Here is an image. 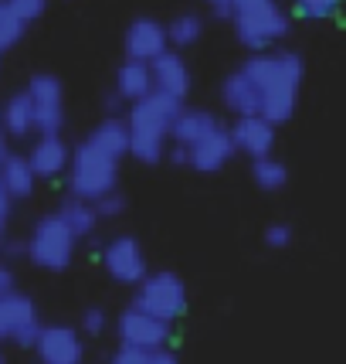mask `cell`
Returning <instances> with one entry per match:
<instances>
[{"instance_id":"6da1fadb","label":"cell","mask_w":346,"mask_h":364,"mask_svg":"<svg viewBox=\"0 0 346 364\" xmlns=\"http://www.w3.org/2000/svg\"><path fill=\"white\" fill-rule=\"evenodd\" d=\"M241 72L255 82L258 89V116H265L268 123H285L292 119V112L299 106L302 79H306V65L296 51H255L252 58H245Z\"/></svg>"},{"instance_id":"7a4b0ae2","label":"cell","mask_w":346,"mask_h":364,"mask_svg":"<svg viewBox=\"0 0 346 364\" xmlns=\"http://www.w3.org/2000/svg\"><path fill=\"white\" fill-rule=\"evenodd\" d=\"M180 99H173L167 92H150L129 102L126 106V129H129V157L153 167L160 160L167 157L170 150V127H173V116L180 112Z\"/></svg>"},{"instance_id":"3957f363","label":"cell","mask_w":346,"mask_h":364,"mask_svg":"<svg viewBox=\"0 0 346 364\" xmlns=\"http://www.w3.org/2000/svg\"><path fill=\"white\" fill-rule=\"evenodd\" d=\"M228 17L248 51H268L289 34V14L279 7V0H231Z\"/></svg>"},{"instance_id":"277c9868","label":"cell","mask_w":346,"mask_h":364,"mask_svg":"<svg viewBox=\"0 0 346 364\" xmlns=\"http://www.w3.org/2000/svg\"><path fill=\"white\" fill-rule=\"evenodd\" d=\"M65 171H68V191L75 198L95 201L106 191L116 188V181H119V160L109 157L106 150H99L95 143L82 140L75 146V154H68V167Z\"/></svg>"},{"instance_id":"5b68a950","label":"cell","mask_w":346,"mask_h":364,"mask_svg":"<svg viewBox=\"0 0 346 364\" xmlns=\"http://www.w3.org/2000/svg\"><path fill=\"white\" fill-rule=\"evenodd\" d=\"M75 245H79V238L72 235V232L62 225V218L51 211V215H45V218L34 222L31 235H28V242H24V255L31 259L38 269L62 272V269L72 266Z\"/></svg>"},{"instance_id":"8992f818","label":"cell","mask_w":346,"mask_h":364,"mask_svg":"<svg viewBox=\"0 0 346 364\" xmlns=\"http://www.w3.org/2000/svg\"><path fill=\"white\" fill-rule=\"evenodd\" d=\"M133 306H140L146 314H153V317L173 323L177 317H184V310H187V286H184V279L170 269L146 272L140 283H136Z\"/></svg>"},{"instance_id":"52a82bcc","label":"cell","mask_w":346,"mask_h":364,"mask_svg":"<svg viewBox=\"0 0 346 364\" xmlns=\"http://www.w3.org/2000/svg\"><path fill=\"white\" fill-rule=\"evenodd\" d=\"M28 102L34 116V133H62L65 127V85L51 72H34L28 85Z\"/></svg>"},{"instance_id":"ba28073f","label":"cell","mask_w":346,"mask_h":364,"mask_svg":"<svg viewBox=\"0 0 346 364\" xmlns=\"http://www.w3.org/2000/svg\"><path fill=\"white\" fill-rule=\"evenodd\" d=\"M231 157H235V143H231L228 127H221V123L190 146H173L170 150V160L177 167H194L201 174H218L221 167L231 164Z\"/></svg>"},{"instance_id":"9c48e42d","label":"cell","mask_w":346,"mask_h":364,"mask_svg":"<svg viewBox=\"0 0 346 364\" xmlns=\"http://www.w3.org/2000/svg\"><path fill=\"white\" fill-rule=\"evenodd\" d=\"M41 331V317L31 296L24 293H4L0 296V341H11L17 348H31L34 337Z\"/></svg>"},{"instance_id":"30bf717a","label":"cell","mask_w":346,"mask_h":364,"mask_svg":"<svg viewBox=\"0 0 346 364\" xmlns=\"http://www.w3.org/2000/svg\"><path fill=\"white\" fill-rule=\"evenodd\" d=\"M116 333H119V344H123V348L157 350V348H167V344H170V323L153 317V314H146V310H140V306H133V303L119 314Z\"/></svg>"},{"instance_id":"8fae6325","label":"cell","mask_w":346,"mask_h":364,"mask_svg":"<svg viewBox=\"0 0 346 364\" xmlns=\"http://www.w3.org/2000/svg\"><path fill=\"white\" fill-rule=\"evenodd\" d=\"M102 269L109 272L116 283L123 286H136L150 272L146 252H143L140 238L133 235H116L102 245Z\"/></svg>"},{"instance_id":"7c38bea8","label":"cell","mask_w":346,"mask_h":364,"mask_svg":"<svg viewBox=\"0 0 346 364\" xmlns=\"http://www.w3.org/2000/svg\"><path fill=\"white\" fill-rule=\"evenodd\" d=\"M31 348L41 364H82L85 361V341L68 323H41V331H38Z\"/></svg>"},{"instance_id":"4fadbf2b","label":"cell","mask_w":346,"mask_h":364,"mask_svg":"<svg viewBox=\"0 0 346 364\" xmlns=\"http://www.w3.org/2000/svg\"><path fill=\"white\" fill-rule=\"evenodd\" d=\"M231 143H235V154L245 157H268L275 150V123H268L265 116H235V123L228 127Z\"/></svg>"},{"instance_id":"5bb4252c","label":"cell","mask_w":346,"mask_h":364,"mask_svg":"<svg viewBox=\"0 0 346 364\" xmlns=\"http://www.w3.org/2000/svg\"><path fill=\"white\" fill-rule=\"evenodd\" d=\"M167 28L160 24L157 17H136V21H129L126 28V58L133 62H153L157 55L167 51Z\"/></svg>"},{"instance_id":"9a60e30c","label":"cell","mask_w":346,"mask_h":364,"mask_svg":"<svg viewBox=\"0 0 346 364\" xmlns=\"http://www.w3.org/2000/svg\"><path fill=\"white\" fill-rule=\"evenodd\" d=\"M150 79H153V89H157V92H167V95H173V99H180V102H184L190 92L187 62H184L180 51H170V48L150 62Z\"/></svg>"},{"instance_id":"2e32d148","label":"cell","mask_w":346,"mask_h":364,"mask_svg":"<svg viewBox=\"0 0 346 364\" xmlns=\"http://www.w3.org/2000/svg\"><path fill=\"white\" fill-rule=\"evenodd\" d=\"M68 143L58 136V133H38V140L34 146L24 154L28 164H31L34 177H58L65 174V167H68Z\"/></svg>"},{"instance_id":"e0dca14e","label":"cell","mask_w":346,"mask_h":364,"mask_svg":"<svg viewBox=\"0 0 346 364\" xmlns=\"http://www.w3.org/2000/svg\"><path fill=\"white\" fill-rule=\"evenodd\" d=\"M221 102H224V109L235 112V116H255L258 106H262L255 82L248 79L241 68H235L228 79L221 82Z\"/></svg>"},{"instance_id":"ac0fdd59","label":"cell","mask_w":346,"mask_h":364,"mask_svg":"<svg viewBox=\"0 0 346 364\" xmlns=\"http://www.w3.org/2000/svg\"><path fill=\"white\" fill-rule=\"evenodd\" d=\"M214 127H218V116H211L207 109H197V106H180V112L173 116L170 143L173 146H190Z\"/></svg>"},{"instance_id":"d6986e66","label":"cell","mask_w":346,"mask_h":364,"mask_svg":"<svg viewBox=\"0 0 346 364\" xmlns=\"http://www.w3.org/2000/svg\"><path fill=\"white\" fill-rule=\"evenodd\" d=\"M0 184L11 194V201H24V198L34 194L38 177H34L31 164H28L24 154H7V157L0 160Z\"/></svg>"},{"instance_id":"ffe728a7","label":"cell","mask_w":346,"mask_h":364,"mask_svg":"<svg viewBox=\"0 0 346 364\" xmlns=\"http://www.w3.org/2000/svg\"><path fill=\"white\" fill-rule=\"evenodd\" d=\"M150 89H153V79H150V65L146 62L126 58V62L119 65V72H116V99H119L123 106L143 99Z\"/></svg>"},{"instance_id":"44dd1931","label":"cell","mask_w":346,"mask_h":364,"mask_svg":"<svg viewBox=\"0 0 346 364\" xmlns=\"http://www.w3.org/2000/svg\"><path fill=\"white\" fill-rule=\"evenodd\" d=\"M0 129L14 140H24L34 133V116H31V102H28V92L21 89L14 92L4 106H0Z\"/></svg>"},{"instance_id":"7402d4cb","label":"cell","mask_w":346,"mask_h":364,"mask_svg":"<svg viewBox=\"0 0 346 364\" xmlns=\"http://www.w3.org/2000/svg\"><path fill=\"white\" fill-rule=\"evenodd\" d=\"M58 218H62V225L72 232L75 238H89L95 232V225H99V215H95L92 201H85V198H75V194H68L62 205H58V211H55Z\"/></svg>"},{"instance_id":"603a6c76","label":"cell","mask_w":346,"mask_h":364,"mask_svg":"<svg viewBox=\"0 0 346 364\" xmlns=\"http://www.w3.org/2000/svg\"><path fill=\"white\" fill-rule=\"evenodd\" d=\"M89 143H95L99 150H106L109 157L116 160H123L126 157V150H129V129H126V119L123 116H106L99 127L85 136Z\"/></svg>"},{"instance_id":"cb8c5ba5","label":"cell","mask_w":346,"mask_h":364,"mask_svg":"<svg viewBox=\"0 0 346 364\" xmlns=\"http://www.w3.org/2000/svg\"><path fill=\"white\" fill-rule=\"evenodd\" d=\"M252 181L262 191L275 194V191H282L285 184H289V167H285L282 160H275L272 154H268V157H255L252 160Z\"/></svg>"},{"instance_id":"d4e9b609","label":"cell","mask_w":346,"mask_h":364,"mask_svg":"<svg viewBox=\"0 0 346 364\" xmlns=\"http://www.w3.org/2000/svg\"><path fill=\"white\" fill-rule=\"evenodd\" d=\"M163 28H167V45L194 48L201 41V34H204V21L197 14H177L170 24H163Z\"/></svg>"},{"instance_id":"484cf974","label":"cell","mask_w":346,"mask_h":364,"mask_svg":"<svg viewBox=\"0 0 346 364\" xmlns=\"http://www.w3.org/2000/svg\"><path fill=\"white\" fill-rule=\"evenodd\" d=\"M24 28H28V21L11 7V0H0V51L14 48L24 38Z\"/></svg>"},{"instance_id":"4316f807","label":"cell","mask_w":346,"mask_h":364,"mask_svg":"<svg viewBox=\"0 0 346 364\" xmlns=\"http://www.w3.org/2000/svg\"><path fill=\"white\" fill-rule=\"evenodd\" d=\"M109 364H180L177 361V354L167 348H157V350H140V348H123L112 354Z\"/></svg>"},{"instance_id":"83f0119b","label":"cell","mask_w":346,"mask_h":364,"mask_svg":"<svg viewBox=\"0 0 346 364\" xmlns=\"http://www.w3.org/2000/svg\"><path fill=\"white\" fill-rule=\"evenodd\" d=\"M92 208H95V215H99V222H109V218H119V215H126V198H123L119 191L112 188V191H106L102 198H95Z\"/></svg>"},{"instance_id":"f1b7e54d","label":"cell","mask_w":346,"mask_h":364,"mask_svg":"<svg viewBox=\"0 0 346 364\" xmlns=\"http://www.w3.org/2000/svg\"><path fill=\"white\" fill-rule=\"evenodd\" d=\"M106 331H109V317H106V310H99V306L82 310V317H79V333L82 337H102Z\"/></svg>"},{"instance_id":"f546056e","label":"cell","mask_w":346,"mask_h":364,"mask_svg":"<svg viewBox=\"0 0 346 364\" xmlns=\"http://www.w3.org/2000/svg\"><path fill=\"white\" fill-rule=\"evenodd\" d=\"M296 11L309 21H326L340 11V0H296Z\"/></svg>"},{"instance_id":"4dcf8cb0","label":"cell","mask_w":346,"mask_h":364,"mask_svg":"<svg viewBox=\"0 0 346 364\" xmlns=\"http://www.w3.org/2000/svg\"><path fill=\"white\" fill-rule=\"evenodd\" d=\"M265 245L268 249H289L292 245V225L275 222L265 228Z\"/></svg>"},{"instance_id":"1f68e13d","label":"cell","mask_w":346,"mask_h":364,"mask_svg":"<svg viewBox=\"0 0 346 364\" xmlns=\"http://www.w3.org/2000/svg\"><path fill=\"white\" fill-rule=\"evenodd\" d=\"M11 7H14L17 14H21L24 21H28V24H31V21H38V17L45 14L48 0H11Z\"/></svg>"},{"instance_id":"d6a6232c","label":"cell","mask_w":346,"mask_h":364,"mask_svg":"<svg viewBox=\"0 0 346 364\" xmlns=\"http://www.w3.org/2000/svg\"><path fill=\"white\" fill-rule=\"evenodd\" d=\"M11 289H17V286H14V272H11V266H7V262H0V296H4V293H11Z\"/></svg>"},{"instance_id":"836d02e7","label":"cell","mask_w":346,"mask_h":364,"mask_svg":"<svg viewBox=\"0 0 346 364\" xmlns=\"http://www.w3.org/2000/svg\"><path fill=\"white\" fill-rule=\"evenodd\" d=\"M7 218H11V194H7L4 184H0V232L7 228Z\"/></svg>"},{"instance_id":"e575fe53","label":"cell","mask_w":346,"mask_h":364,"mask_svg":"<svg viewBox=\"0 0 346 364\" xmlns=\"http://www.w3.org/2000/svg\"><path fill=\"white\" fill-rule=\"evenodd\" d=\"M211 7H214V14L218 17H228V11H231V0H207Z\"/></svg>"},{"instance_id":"d590c367","label":"cell","mask_w":346,"mask_h":364,"mask_svg":"<svg viewBox=\"0 0 346 364\" xmlns=\"http://www.w3.org/2000/svg\"><path fill=\"white\" fill-rule=\"evenodd\" d=\"M7 143H11V136H7V133L0 129V160L7 157V154H11V150H7Z\"/></svg>"},{"instance_id":"8d00e7d4","label":"cell","mask_w":346,"mask_h":364,"mask_svg":"<svg viewBox=\"0 0 346 364\" xmlns=\"http://www.w3.org/2000/svg\"><path fill=\"white\" fill-rule=\"evenodd\" d=\"M0 364H7V354H4V350H0Z\"/></svg>"},{"instance_id":"74e56055","label":"cell","mask_w":346,"mask_h":364,"mask_svg":"<svg viewBox=\"0 0 346 364\" xmlns=\"http://www.w3.org/2000/svg\"><path fill=\"white\" fill-rule=\"evenodd\" d=\"M0 55H4V51H0Z\"/></svg>"}]
</instances>
